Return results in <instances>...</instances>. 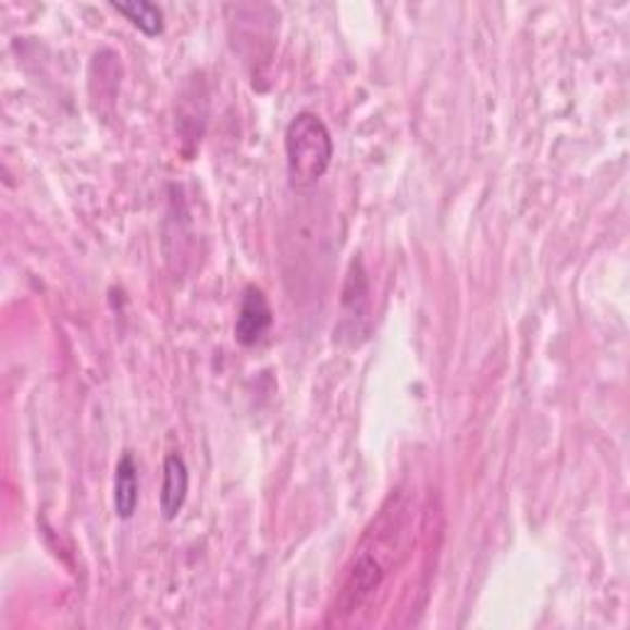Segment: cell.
<instances>
[{
    "mask_svg": "<svg viewBox=\"0 0 630 630\" xmlns=\"http://www.w3.org/2000/svg\"><path fill=\"white\" fill-rule=\"evenodd\" d=\"M286 168L288 181L298 190L313 187L333 163V136L321 116L300 111L286 126Z\"/></svg>",
    "mask_w": 630,
    "mask_h": 630,
    "instance_id": "cell-1",
    "label": "cell"
},
{
    "mask_svg": "<svg viewBox=\"0 0 630 630\" xmlns=\"http://www.w3.org/2000/svg\"><path fill=\"white\" fill-rule=\"evenodd\" d=\"M271 325H274V310H271L267 294L259 286L249 284L242 294L237 323H234V337H237L239 345L254 347L264 341Z\"/></svg>",
    "mask_w": 630,
    "mask_h": 630,
    "instance_id": "cell-2",
    "label": "cell"
},
{
    "mask_svg": "<svg viewBox=\"0 0 630 630\" xmlns=\"http://www.w3.org/2000/svg\"><path fill=\"white\" fill-rule=\"evenodd\" d=\"M187 487H190V473L183 456L171 454L163 464V487H161V515L163 520L173 522L181 515L183 505L187 501Z\"/></svg>",
    "mask_w": 630,
    "mask_h": 630,
    "instance_id": "cell-3",
    "label": "cell"
},
{
    "mask_svg": "<svg viewBox=\"0 0 630 630\" xmlns=\"http://www.w3.org/2000/svg\"><path fill=\"white\" fill-rule=\"evenodd\" d=\"M140 483H138V466L131 454L119 458L114 470V510L119 520H131L138 510Z\"/></svg>",
    "mask_w": 630,
    "mask_h": 630,
    "instance_id": "cell-4",
    "label": "cell"
},
{
    "mask_svg": "<svg viewBox=\"0 0 630 630\" xmlns=\"http://www.w3.org/2000/svg\"><path fill=\"white\" fill-rule=\"evenodd\" d=\"M370 291H367V279H365V269H362V261H355L350 267V276L345 281V288H343V318L347 321H357L360 318H367V308H370Z\"/></svg>",
    "mask_w": 630,
    "mask_h": 630,
    "instance_id": "cell-5",
    "label": "cell"
},
{
    "mask_svg": "<svg viewBox=\"0 0 630 630\" xmlns=\"http://www.w3.org/2000/svg\"><path fill=\"white\" fill-rule=\"evenodd\" d=\"M111 8H114L119 15H124L131 25L138 27V30L148 37H156L163 33V27H165L163 11L156 3H146V0L116 3V0H111Z\"/></svg>",
    "mask_w": 630,
    "mask_h": 630,
    "instance_id": "cell-6",
    "label": "cell"
}]
</instances>
